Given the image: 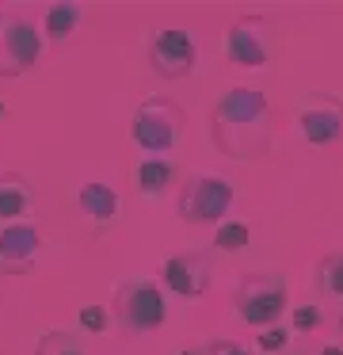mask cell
Segmentation results:
<instances>
[{
    "label": "cell",
    "mask_w": 343,
    "mask_h": 355,
    "mask_svg": "<svg viewBox=\"0 0 343 355\" xmlns=\"http://www.w3.org/2000/svg\"><path fill=\"white\" fill-rule=\"evenodd\" d=\"M271 103L252 85L229 88L210 111L213 149L229 161H267L271 157Z\"/></svg>",
    "instance_id": "obj_1"
},
{
    "label": "cell",
    "mask_w": 343,
    "mask_h": 355,
    "mask_svg": "<svg viewBox=\"0 0 343 355\" xmlns=\"http://www.w3.org/2000/svg\"><path fill=\"white\" fill-rule=\"evenodd\" d=\"M111 309L122 332H157L168 321V294L157 279L130 275L114 286Z\"/></svg>",
    "instance_id": "obj_2"
},
{
    "label": "cell",
    "mask_w": 343,
    "mask_h": 355,
    "mask_svg": "<svg viewBox=\"0 0 343 355\" xmlns=\"http://www.w3.org/2000/svg\"><path fill=\"white\" fill-rule=\"evenodd\" d=\"M179 134H183V111L172 96H149V100L137 103L130 138L145 157H168L179 146Z\"/></svg>",
    "instance_id": "obj_3"
},
{
    "label": "cell",
    "mask_w": 343,
    "mask_h": 355,
    "mask_svg": "<svg viewBox=\"0 0 343 355\" xmlns=\"http://www.w3.org/2000/svg\"><path fill=\"white\" fill-rule=\"evenodd\" d=\"M282 313H290V286L279 271H256L244 275L236 286V317L248 329H274L282 321Z\"/></svg>",
    "instance_id": "obj_4"
},
{
    "label": "cell",
    "mask_w": 343,
    "mask_h": 355,
    "mask_svg": "<svg viewBox=\"0 0 343 355\" xmlns=\"http://www.w3.org/2000/svg\"><path fill=\"white\" fill-rule=\"evenodd\" d=\"M233 184L218 172H195L179 187V218L187 225H221L233 210Z\"/></svg>",
    "instance_id": "obj_5"
},
{
    "label": "cell",
    "mask_w": 343,
    "mask_h": 355,
    "mask_svg": "<svg viewBox=\"0 0 343 355\" xmlns=\"http://www.w3.org/2000/svg\"><path fill=\"white\" fill-rule=\"evenodd\" d=\"M46 39L38 31V24L23 16H8L4 31H0V80L4 77H23L42 62Z\"/></svg>",
    "instance_id": "obj_6"
},
{
    "label": "cell",
    "mask_w": 343,
    "mask_h": 355,
    "mask_svg": "<svg viewBox=\"0 0 343 355\" xmlns=\"http://www.w3.org/2000/svg\"><path fill=\"white\" fill-rule=\"evenodd\" d=\"M225 54L233 65L240 69H267L274 54V39H271V27H267L263 16H240L229 24L225 35Z\"/></svg>",
    "instance_id": "obj_7"
},
{
    "label": "cell",
    "mask_w": 343,
    "mask_h": 355,
    "mask_svg": "<svg viewBox=\"0 0 343 355\" xmlns=\"http://www.w3.org/2000/svg\"><path fill=\"white\" fill-rule=\"evenodd\" d=\"M198 65V46L191 39V31L183 27H160L149 39V69L164 80H179L187 73H195Z\"/></svg>",
    "instance_id": "obj_8"
},
{
    "label": "cell",
    "mask_w": 343,
    "mask_h": 355,
    "mask_svg": "<svg viewBox=\"0 0 343 355\" xmlns=\"http://www.w3.org/2000/svg\"><path fill=\"white\" fill-rule=\"evenodd\" d=\"M210 279H213V260L210 252H175L160 263V286L175 298H202L210 291Z\"/></svg>",
    "instance_id": "obj_9"
},
{
    "label": "cell",
    "mask_w": 343,
    "mask_h": 355,
    "mask_svg": "<svg viewBox=\"0 0 343 355\" xmlns=\"http://www.w3.org/2000/svg\"><path fill=\"white\" fill-rule=\"evenodd\" d=\"M297 134L309 146H335L343 138V100L332 92H313L297 111Z\"/></svg>",
    "instance_id": "obj_10"
},
{
    "label": "cell",
    "mask_w": 343,
    "mask_h": 355,
    "mask_svg": "<svg viewBox=\"0 0 343 355\" xmlns=\"http://www.w3.org/2000/svg\"><path fill=\"white\" fill-rule=\"evenodd\" d=\"M42 252V233L35 222L0 225V271L4 275H27Z\"/></svg>",
    "instance_id": "obj_11"
},
{
    "label": "cell",
    "mask_w": 343,
    "mask_h": 355,
    "mask_svg": "<svg viewBox=\"0 0 343 355\" xmlns=\"http://www.w3.org/2000/svg\"><path fill=\"white\" fill-rule=\"evenodd\" d=\"M76 207H80L84 222H88L91 230H107V225L118 218V191H114L111 184L88 180V184H80V191H76Z\"/></svg>",
    "instance_id": "obj_12"
},
{
    "label": "cell",
    "mask_w": 343,
    "mask_h": 355,
    "mask_svg": "<svg viewBox=\"0 0 343 355\" xmlns=\"http://www.w3.org/2000/svg\"><path fill=\"white\" fill-rule=\"evenodd\" d=\"M30 207H35V187L19 172H0V222H27Z\"/></svg>",
    "instance_id": "obj_13"
},
{
    "label": "cell",
    "mask_w": 343,
    "mask_h": 355,
    "mask_svg": "<svg viewBox=\"0 0 343 355\" xmlns=\"http://www.w3.org/2000/svg\"><path fill=\"white\" fill-rule=\"evenodd\" d=\"M80 19H84V8L73 4V0L46 4L42 8V39L50 42V46H61V42H69L76 31H80Z\"/></svg>",
    "instance_id": "obj_14"
},
{
    "label": "cell",
    "mask_w": 343,
    "mask_h": 355,
    "mask_svg": "<svg viewBox=\"0 0 343 355\" xmlns=\"http://www.w3.org/2000/svg\"><path fill=\"white\" fill-rule=\"evenodd\" d=\"M134 180H137V195L141 199H160L175 184V164L168 157H141Z\"/></svg>",
    "instance_id": "obj_15"
},
{
    "label": "cell",
    "mask_w": 343,
    "mask_h": 355,
    "mask_svg": "<svg viewBox=\"0 0 343 355\" xmlns=\"http://www.w3.org/2000/svg\"><path fill=\"white\" fill-rule=\"evenodd\" d=\"M252 245V230L236 218H225V222L213 230V252H225V256H236Z\"/></svg>",
    "instance_id": "obj_16"
},
{
    "label": "cell",
    "mask_w": 343,
    "mask_h": 355,
    "mask_svg": "<svg viewBox=\"0 0 343 355\" xmlns=\"http://www.w3.org/2000/svg\"><path fill=\"white\" fill-rule=\"evenodd\" d=\"M317 286L324 298L343 302V252H328L317 268Z\"/></svg>",
    "instance_id": "obj_17"
},
{
    "label": "cell",
    "mask_w": 343,
    "mask_h": 355,
    "mask_svg": "<svg viewBox=\"0 0 343 355\" xmlns=\"http://www.w3.org/2000/svg\"><path fill=\"white\" fill-rule=\"evenodd\" d=\"M35 355H84V347L69 329H50L35 340Z\"/></svg>",
    "instance_id": "obj_18"
},
{
    "label": "cell",
    "mask_w": 343,
    "mask_h": 355,
    "mask_svg": "<svg viewBox=\"0 0 343 355\" xmlns=\"http://www.w3.org/2000/svg\"><path fill=\"white\" fill-rule=\"evenodd\" d=\"M320 324H324V309L320 306H290V332H297V336H309V332H317Z\"/></svg>",
    "instance_id": "obj_19"
},
{
    "label": "cell",
    "mask_w": 343,
    "mask_h": 355,
    "mask_svg": "<svg viewBox=\"0 0 343 355\" xmlns=\"http://www.w3.org/2000/svg\"><path fill=\"white\" fill-rule=\"evenodd\" d=\"M76 321H80V329L91 332V336H103V332L111 329V313H107L103 306H80Z\"/></svg>",
    "instance_id": "obj_20"
},
{
    "label": "cell",
    "mask_w": 343,
    "mask_h": 355,
    "mask_svg": "<svg viewBox=\"0 0 343 355\" xmlns=\"http://www.w3.org/2000/svg\"><path fill=\"white\" fill-rule=\"evenodd\" d=\"M290 344V329H279V324H274V329H263L256 336V347L259 352H282V347Z\"/></svg>",
    "instance_id": "obj_21"
},
{
    "label": "cell",
    "mask_w": 343,
    "mask_h": 355,
    "mask_svg": "<svg viewBox=\"0 0 343 355\" xmlns=\"http://www.w3.org/2000/svg\"><path fill=\"white\" fill-rule=\"evenodd\" d=\"M297 355H343V332H332V336L317 340L313 347H305V352Z\"/></svg>",
    "instance_id": "obj_22"
},
{
    "label": "cell",
    "mask_w": 343,
    "mask_h": 355,
    "mask_svg": "<svg viewBox=\"0 0 343 355\" xmlns=\"http://www.w3.org/2000/svg\"><path fill=\"white\" fill-rule=\"evenodd\" d=\"M202 352L206 355H252V347H244L240 340H210Z\"/></svg>",
    "instance_id": "obj_23"
},
{
    "label": "cell",
    "mask_w": 343,
    "mask_h": 355,
    "mask_svg": "<svg viewBox=\"0 0 343 355\" xmlns=\"http://www.w3.org/2000/svg\"><path fill=\"white\" fill-rule=\"evenodd\" d=\"M179 355H206V352H202V347H183Z\"/></svg>",
    "instance_id": "obj_24"
},
{
    "label": "cell",
    "mask_w": 343,
    "mask_h": 355,
    "mask_svg": "<svg viewBox=\"0 0 343 355\" xmlns=\"http://www.w3.org/2000/svg\"><path fill=\"white\" fill-rule=\"evenodd\" d=\"M4 24H8V12H4V8H0V31H4Z\"/></svg>",
    "instance_id": "obj_25"
},
{
    "label": "cell",
    "mask_w": 343,
    "mask_h": 355,
    "mask_svg": "<svg viewBox=\"0 0 343 355\" xmlns=\"http://www.w3.org/2000/svg\"><path fill=\"white\" fill-rule=\"evenodd\" d=\"M0 115H8V107H4V103H0Z\"/></svg>",
    "instance_id": "obj_26"
}]
</instances>
